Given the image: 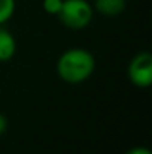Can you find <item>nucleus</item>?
Wrapping results in <instances>:
<instances>
[{
	"mask_svg": "<svg viewBox=\"0 0 152 154\" xmlns=\"http://www.w3.org/2000/svg\"><path fill=\"white\" fill-rule=\"evenodd\" d=\"M96 70V58L85 48H70L57 61V73L67 84H81L90 79Z\"/></svg>",
	"mask_w": 152,
	"mask_h": 154,
	"instance_id": "1",
	"label": "nucleus"
},
{
	"mask_svg": "<svg viewBox=\"0 0 152 154\" xmlns=\"http://www.w3.org/2000/svg\"><path fill=\"white\" fill-rule=\"evenodd\" d=\"M94 8L88 0H63L58 12L60 21L72 30H82L93 21Z\"/></svg>",
	"mask_w": 152,
	"mask_h": 154,
	"instance_id": "2",
	"label": "nucleus"
},
{
	"mask_svg": "<svg viewBox=\"0 0 152 154\" xmlns=\"http://www.w3.org/2000/svg\"><path fill=\"white\" fill-rule=\"evenodd\" d=\"M128 79L139 88H146L152 84V55L149 51L136 54L127 69Z\"/></svg>",
	"mask_w": 152,
	"mask_h": 154,
	"instance_id": "3",
	"label": "nucleus"
},
{
	"mask_svg": "<svg viewBox=\"0 0 152 154\" xmlns=\"http://www.w3.org/2000/svg\"><path fill=\"white\" fill-rule=\"evenodd\" d=\"M125 6H127L125 0H96L94 2V9L104 17H116L121 12H124Z\"/></svg>",
	"mask_w": 152,
	"mask_h": 154,
	"instance_id": "4",
	"label": "nucleus"
},
{
	"mask_svg": "<svg viewBox=\"0 0 152 154\" xmlns=\"http://www.w3.org/2000/svg\"><path fill=\"white\" fill-rule=\"evenodd\" d=\"M16 51V41L13 35L0 27V61H7L10 60Z\"/></svg>",
	"mask_w": 152,
	"mask_h": 154,
	"instance_id": "5",
	"label": "nucleus"
},
{
	"mask_svg": "<svg viewBox=\"0 0 152 154\" xmlns=\"http://www.w3.org/2000/svg\"><path fill=\"white\" fill-rule=\"evenodd\" d=\"M15 12V0H0V26L7 23Z\"/></svg>",
	"mask_w": 152,
	"mask_h": 154,
	"instance_id": "6",
	"label": "nucleus"
},
{
	"mask_svg": "<svg viewBox=\"0 0 152 154\" xmlns=\"http://www.w3.org/2000/svg\"><path fill=\"white\" fill-rule=\"evenodd\" d=\"M42 6L45 9L46 14L49 15H58L61 6H63V0H43Z\"/></svg>",
	"mask_w": 152,
	"mask_h": 154,
	"instance_id": "7",
	"label": "nucleus"
},
{
	"mask_svg": "<svg viewBox=\"0 0 152 154\" xmlns=\"http://www.w3.org/2000/svg\"><path fill=\"white\" fill-rule=\"evenodd\" d=\"M125 154H152V153L148 147H133Z\"/></svg>",
	"mask_w": 152,
	"mask_h": 154,
	"instance_id": "8",
	"label": "nucleus"
},
{
	"mask_svg": "<svg viewBox=\"0 0 152 154\" xmlns=\"http://www.w3.org/2000/svg\"><path fill=\"white\" fill-rule=\"evenodd\" d=\"M7 130V118L0 112V135H3Z\"/></svg>",
	"mask_w": 152,
	"mask_h": 154,
	"instance_id": "9",
	"label": "nucleus"
}]
</instances>
